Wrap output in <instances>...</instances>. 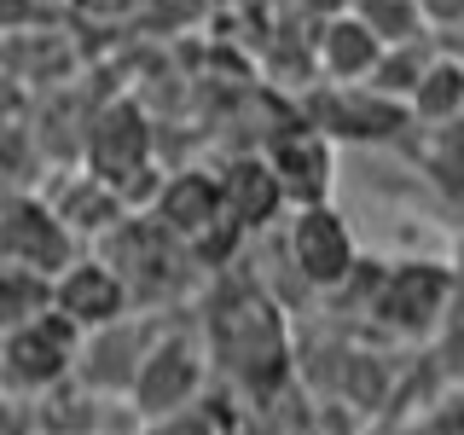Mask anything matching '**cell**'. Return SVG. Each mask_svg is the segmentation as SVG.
<instances>
[{
	"instance_id": "cell-1",
	"label": "cell",
	"mask_w": 464,
	"mask_h": 435,
	"mask_svg": "<svg viewBox=\"0 0 464 435\" xmlns=\"http://www.w3.org/2000/svg\"><path fill=\"white\" fill-rule=\"evenodd\" d=\"M203 360L209 372L232 377L238 389H279L290 372V343H285V308L256 285H221L209 314L198 319Z\"/></svg>"
},
{
	"instance_id": "cell-2",
	"label": "cell",
	"mask_w": 464,
	"mask_h": 435,
	"mask_svg": "<svg viewBox=\"0 0 464 435\" xmlns=\"http://www.w3.org/2000/svg\"><path fill=\"white\" fill-rule=\"evenodd\" d=\"M76 169L105 180L122 198L128 215L151 203L157 180H163V169H157V128H151V116H145V105L134 93H111L99 105H87Z\"/></svg>"
},
{
	"instance_id": "cell-3",
	"label": "cell",
	"mask_w": 464,
	"mask_h": 435,
	"mask_svg": "<svg viewBox=\"0 0 464 435\" xmlns=\"http://www.w3.org/2000/svg\"><path fill=\"white\" fill-rule=\"evenodd\" d=\"M93 256L122 279L134 314H174L186 302V290H192V267H198L145 209L122 215V221L93 244Z\"/></svg>"
},
{
	"instance_id": "cell-4",
	"label": "cell",
	"mask_w": 464,
	"mask_h": 435,
	"mask_svg": "<svg viewBox=\"0 0 464 435\" xmlns=\"http://www.w3.org/2000/svg\"><path fill=\"white\" fill-rule=\"evenodd\" d=\"M203 389H209V360H203V337L198 325H186V319H163L157 325L151 348H145L134 383H128V418L134 424H163V418H180L192 412L203 401Z\"/></svg>"
},
{
	"instance_id": "cell-5",
	"label": "cell",
	"mask_w": 464,
	"mask_h": 435,
	"mask_svg": "<svg viewBox=\"0 0 464 435\" xmlns=\"http://www.w3.org/2000/svg\"><path fill=\"white\" fill-rule=\"evenodd\" d=\"M145 215H151L192 261H227V250H238V232H232L227 203H221V180H215L209 169L163 174L151 203H145Z\"/></svg>"
},
{
	"instance_id": "cell-6",
	"label": "cell",
	"mask_w": 464,
	"mask_h": 435,
	"mask_svg": "<svg viewBox=\"0 0 464 435\" xmlns=\"http://www.w3.org/2000/svg\"><path fill=\"white\" fill-rule=\"evenodd\" d=\"M366 314L401 337H430L453 314V267L447 261H366Z\"/></svg>"
},
{
	"instance_id": "cell-7",
	"label": "cell",
	"mask_w": 464,
	"mask_h": 435,
	"mask_svg": "<svg viewBox=\"0 0 464 435\" xmlns=\"http://www.w3.org/2000/svg\"><path fill=\"white\" fill-rule=\"evenodd\" d=\"M76 348H82V337L58 314H41V319H29V325L6 331V337H0V401L29 406V401L47 395V389L70 383Z\"/></svg>"
},
{
	"instance_id": "cell-8",
	"label": "cell",
	"mask_w": 464,
	"mask_h": 435,
	"mask_svg": "<svg viewBox=\"0 0 464 435\" xmlns=\"http://www.w3.org/2000/svg\"><path fill=\"white\" fill-rule=\"evenodd\" d=\"M285 256H290V267H296V279L308 290L337 296L360 267V238H354V227H348V215L337 203H314V209H290Z\"/></svg>"
},
{
	"instance_id": "cell-9",
	"label": "cell",
	"mask_w": 464,
	"mask_h": 435,
	"mask_svg": "<svg viewBox=\"0 0 464 435\" xmlns=\"http://www.w3.org/2000/svg\"><path fill=\"white\" fill-rule=\"evenodd\" d=\"M302 122L319 128L331 145L337 140H348V145H389V140L412 134L401 99L377 93V87H366V82H325V93L302 99Z\"/></svg>"
},
{
	"instance_id": "cell-10",
	"label": "cell",
	"mask_w": 464,
	"mask_h": 435,
	"mask_svg": "<svg viewBox=\"0 0 464 435\" xmlns=\"http://www.w3.org/2000/svg\"><path fill=\"white\" fill-rule=\"evenodd\" d=\"M256 157L267 163L285 209H314V203H331V192H337V145L302 116L285 128H267Z\"/></svg>"
},
{
	"instance_id": "cell-11",
	"label": "cell",
	"mask_w": 464,
	"mask_h": 435,
	"mask_svg": "<svg viewBox=\"0 0 464 435\" xmlns=\"http://www.w3.org/2000/svg\"><path fill=\"white\" fill-rule=\"evenodd\" d=\"M76 256H82V244L58 227V215L47 209V198H41L35 186L0 192V261H6V267L53 279V273H64Z\"/></svg>"
},
{
	"instance_id": "cell-12",
	"label": "cell",
	"mask_w": 464,
	"mask_h": 435,
	"mask_svg": "<svg viewBox=\"0 0 464 435\" xmlns=\"http://www.w3.org/2000/svg\"><path fill=\"white\" fill-rule=\"evenodd\" d=\"M169 314H122L116 325H99L87 331L82 348H76V372H70V383H82L87 395L99 401H128V383H134L145 348H151L157 325H163Z\"/></svg>"
},
{
	"instance_id": "cell-13",
	"label": "cell",
	"mask_w": 464,
	"mask_h": 435,
	"mask_svg": "<svg viewBox=\"0 0 464 435\" xmlns=\"http://www.w3.org/2000/svg\"><path fill=\"white\" fill-rule=\"evenodd\" d=\"M53 314L64 319L76 337H87V331L116 325V319L134 314V308H128L122 279H116V273H111L93 250H82L64 273H53Z\"/></svg>"
},
{
	"instance_id": "cell-14",
	"label": "cell",
	"mask_w": 464,
	"mask_h": 435,
	"mask_svg": "<svg viewBox=\"0 0 464 435\" xmlns=\"http://www.w3.org/2000/svg\"><path fill=\"white\" fill-rule=\"evenodd\" d=\"M35 192L47 198V209L58 215V227H64L70 238L82 244V250H93V244H99V238H105V232L128 215V209H122V198H116L105 180H93L87 169H76V163L58 169L47 186H35Z\"/></svg>"
},
{
	"instance_id": "cell-15",
	"label": "cell",
	"mask_w": 464,
	"mask_h": 435,
	"mask_svg": "<svg viewBox=\"0 0 464 435\" xmlns=\"http://www.w3.org/2000/svg\"><path fill=\"white\" fill-rule=\"evenodd\" d=\"M215 180H221V203H227V221H232L238 238L244 232H267L285 215L279 186H273V174H267V163H261L256 151L227 157V163L215 169Z\"/></svg>"
},
{
	"instance_id": "cell-16",
	"label": "cell",
	"mask_w": 464,
	"mask_h": 435,
	"mask_svg": "<svg viewBox=\"0 0 464 435\" xmlns=\"http://www.w3.org/2000/svg\"><path fill=\"white\" fill-rule=\"evenodd\" d=\"M377 58H383V47H377L354 18H348V6H337L325 24H319L314 64H319V76H325V82H366Z\"/></svg>"
},
{
	"instance_id": "cell-17",
	"label": "cell",
	"mask_w": 464,
	"mask_h": 435,
	"mask_svg": "<svg viewBox=\"0 0 464 435\" xmlns=\"http://www.w3.org/2000/svg\"><path fill=\"white\" fill-rule=\"evenodd\" d=\"M464 111V70L453 47H441L424 64V76L412 82V93H406V122L412 128H453Z\"/></svg>"
},
{
	"instance_id": "cell-18",
	"label": "cell",
	"mask_w": 464,
	"mask_h": 435,
	"mask_svg": "<svg viewBox=\"0 0 464 435\" xmlns=\"http://www.w3.org/2000/svg\"><path fill=\"white\" fill-rule=\"evenodd\" d=\"M348 18L366 29L377 47H406V41L435 35L424 12H418V0H348Z\"/></svg>"
},
{
	"instance_id": "cell-19",
	"label": "cell",
	"mask_w": 464,
	"mask_h": 435,
	"mask_svg": "<svg viewBox=\"0 0 464 435\" xmlns=\"http://www.w3.org/2000/svg\"><path fill=\"white\" fill-rule=\"evenodd\" d=\"M41 314H53V279L0 261V337L29 325V319H41Z\"/></svg>"
},
{
	"instance_id": "cell-20",
	"label": "cell",
	"mask_w": 464,
	"mask_h": 435,
	"mask_svg": "<svg viewBox=\"0 0 464 435\" xmlns=\"http://www.w3.org/2000/svg\"><path fill=\"white\" fill-rule=\"evenodd\" d=\"M53 0H0V41H18L29 29H47Z\"/></svg>"
},
{
	"instance_id": "cell-21",
	"label": "cell",
	"mask_w": 464,
	"mask_h": 435,
	"mask_svg": "<svg viewBox=\"0 0 464 435\" xmlns=\"http://www.w3.org/2000/svg\"><path fill=\"white\" fill-rule=\"evenodd\" d=\"M418 12H424V24L435 29V35H453V24H459L464 0H418Z\"/></svg>"
},
{
	"instance_id": "cell-22",
	"label": "cell",
	"mask_w": 464,
	"mask_h": 435,
	"mask_svg": "<svg viewBox=\"0 0 464 435\" xmlns=\"http://www.w3.org/2000/svg\"><path fill=\"white\" fill-rule=\"evenodd\" d=\"M0 435H35L29 430V412L18 401H0Z\"/></svg>"
},
{
	"instance_id": "cell-23",
	"label": "cell",
	"mask_w": 464,
	"mask_h": 435,
	"mask_svg": "<svg viewBox=\"0 0 464 435\" xmlns=\"http://www.w3.org/2000/svg\"><path fill=\"white\" fill-rule=\"evenodd\" d=\"M122 435H145V424H128V430H122Z\"/></svg>"
},
{
	"instance_id": "cell-24",
	"label": "cell",
	"mask_w": 464,
	"mask_h": 435,
	"mask_svg": "<svg viewBox=\"0 0 464 435\" xmlns=\"http://www.w3.org/2000/svg\"><path fill=\"white\" fill-rule=\"evenodd\" d=\"M76 6H105V0H76Z\"/></svg>"
}]
</instances>
